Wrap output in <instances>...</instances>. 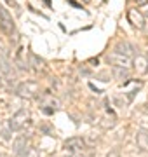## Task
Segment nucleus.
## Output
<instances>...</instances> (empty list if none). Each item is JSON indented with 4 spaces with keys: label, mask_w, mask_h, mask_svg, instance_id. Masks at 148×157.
Here are the masks:
<instances>
[{
    "label": "nucleus",
    "mask_w": 148,
    "mask_h": 157,
    "mask_svg": "<svg viewBox=\"0 0 148 157\" xmlns=\"http://www.w3.org/2000/svg\"><path fill=\"white\" fill-rule=\"evenodd\" d=\"M136 4H138V7L146 6V4H148V0H136Z\"/></svg>",
    "instance_id": "4468645a"
},
{
    "label": "nucleus",
    "mask_w": 148,
    "mask_h": 157,
    "mask_svg": "<svg viewBox=\"0 0 148 157\" xmlns=\"http://www.w3.org/2000/svg\"><path fill=\"white\" fill-rule=\"evenodd\" d=\"M12 148H14V152H16L17 155H21V154L24 155V152L28 150V138L23 135L17 136L16 140H14V143H12Z\"/></svg>",
    "instance_id": "1a4fd4ad"
},
{
    "label": "nucleus",
    "mask_w": 148,
    "mask_h": 157,
    "mask_svg": "<svg viewBox=\"0 0 148 157\" xmlns=\"http://www.w3.org/2000/svg\"><path fill=\"white\" fill-rule=\"evenodd\" d=\"M108 63H112V65L117 67V68H129L132 65V58L125 56V54H122V52L113 51V52L108 54Z\"/></svg>",
    "instance_id": "20e7f679"
},
{
    "label": "nucleus",
    "mask_w": 148,
    "mask_h": 157,
    "mask_svg": "<svg viewBox=\"0 0 148 157\" xmlns=\"http://www.w3.org/2000/svg\"><path fill=\"white\" fill-rule=\"evenodd\" d=\"M7 4H11V6H14V7H17V4L14 2V0H7Z\"/></svg>",
    "instance_id": "dca6fc26"
},
{
    "label": "nucleus",
    "mask_w": 148,
    "mask_h": 157,
    "mask_svg": "<svg viewBox=\"0 0 148 157\" xmlns=\"http://www.w3.org/2000/svg\"><path fill=\"white\" fill-rule=\"evenodd\" d=\"M143 16H145V19H148V11L145 12V14H143Z\"/></svg>",
    "instance_id": "6ab92c4d"
},
{
    "label": "nucleus",
    "mask_w": 148,
    "mask_h": 157,
    "mask_svg": "<svg viewBox=\"0 0 148 157\" xmlns=\"http://www.w3.org/2000/svg\"><path fill=\"white\" fill-rule=\"evenodd\" d=\"M86 147V141L82 140L80 136H72L68 140L65 141V150L68 152H82Z\"/></svg>",
    "instance_id": "0eeeda50"
},
{
    "label": "nucleus",
    "mask_w": 148,
    "mask_h": 157,
    "mask_svg": "<svg viewBox=\"0 0 148 157\" xmlns=\"http://www.w3.org/2000/svg\"><path fill=\"white\" fill-rule=\"evenodd\" d=\"M65 157H82V155H80V152H72L70 155H65Z\"/></svg>",
    "instance_id": "2eb2a0df"
},
{
    "label": "nucleus",
    "mask_w": 148,
    "mask_h": 157,
    "mask_svg": "<svg viewBox=\"0 0 148 157\" xmlns=\"http://www.w3.org/2000/svg\"><path fill=\"white\" fill-rule=\"evenodd\" d=\"M16 94L19 98H24V100H33L40 94V86L35 82V80H24V82H19L16 87Z\"/></svg>",
    "instance_id": "f257e3e1"
},
{
    "label": "nucleus",
    "mask_w": 148,
    "mask_h": 157,
    "mask_svg": "<svg viewBox=\"0 0 148 157\" xmlns=\"http://www.w3.org/2000/svg\"><path fill=\"white\" fill-rule=\"evenodd\" d=\"M108 157H119V155H117V154H115V152H112V154H110Z\"/></svg>",
    "instance_id": "a211bd4d"
},
{
    "label": "nucleus",
    "mask_w": 148,
    "mask_h": 157,
    "mask_svg": "<svg viewBox=\"0 0 148 157\" xmlns=\"http://www.w3.org/2000/svg\"><path fill=\"white\" fill-rule=\"evenodd\" d=\"M0 28H2V32L6 35H12L14 30H16L12 16L9 14V11H7L6 7H2V6H0Z\"/></svg>",
    "instance_id": "7ed1b4c3"
},
{
    "label": "nucleus",
    "mask_w": 148,
    "mask_h": 157,
    "mask_svg": "<svg viewBox=\"0 0 148 157\" xmlns=\"http://www.w3.org/2000/svg\"><path fill=\"white\" fill-rule=\"evenodd\" d=\"M132 65H134V70H136L138 75H145V73H148V58L146 56L138 54V56L132 59Z\"/></svg>",
    "instance_id": "6e6552de"
},
{
    "label": "nucleus",
    "mask_w": 148,
    "mask_h": 157,
    "mask_svg": "<svg viewBox=\"0 0 148 157\" xmlns=\"http://www.w3.org/2000/svg\"><path fill=\"white\" fill-rule=\"evenodd\" d=\"M136 143H138V148L139 150L148 152V131H138Z\"/></svg>",
    "instance_id": "9d476101"
},
{
    "label": "nucleus",
    "mask_w": 148,
    "mask_h": 157,
    "mask_svg": "<svg viewBox=\"0 0 148 157\" xmlns=\"http://www.w3.org/2000/svg\"><path fill=\"white\" fill-rule=\"evenodd\" d=\"M0 157H4V155H2V154H0Z\"/></svg>",
    "instance_id": "aec40b11"
},
{
    "label": "nucleus",
    "mask_w": 148,
    "mask_h": 157,
    "mask_svg": "<svg viewBox=\"0 0 148 157\" xmlns=\"http://www.w3.org/2000/svg\"><path fill=\"white\" fill-rule=\"evenodd\" d=\"M30 63L33 65L35 70H40V68L44 67V61H42V59H39V56H37V54H30Z\"/></svg>",
    "instance_id": "ddd939ff"
},
{
    "label": "nucleus",
    "mask_w": 148,
    "mask_h": 157,
    "mask_svg": "<svg viewBox=\"0 0 148 157\" xmlns=\"http://www.w3.org/2000/svg\"><path fill=\"white\" fill-rule=\"evenodd\" d=\"M86 2H89V0H86Z\"/></svg>",
    "instance_id": "412c9836"
},
{
    "label": "nucleus",
    "mask_w": 148,
    "mask_h": 157,
    "mask_svg": "<svg viewBox=\"0 0 148 157\" xmlns=\"http://www.w3.org/2000/svg\"><path fill=\"white\" fill-rule=\"evenodd\" d=\"M127 19H129V23H131L134 28L145 30L146 19H145V16H143V12H139L138 9H129V12H127Z\"/></svg>",
    "instance_id": "39448f33"
},
{
    "label": "nucleus",
    "mask_w": 148,
    "mask_h": 157,
    "mask_svg": "<svg viewBox=\"0 0 148 157\" xmlns=\"http://www.w3.org/2000/svg\"><path fill=\"white\" fill-rule=\"evenodd\" d=\"M115 51L117 52H122V54H125V56H129V58L132 56V47L129 42H119L117 47H115Z\"/></svg>",
    "instance_id": "9b49d317"
},
{
    "label": "nucleus",
    "mask_w": 148,
    "mask_h": 157,
    "mask_svg": "<svg viewBox=\"0 0 148 157\" xmlns=\"http://www.w3.org/2000/svg\"><path fill=\"white\" fill-rule=\"evenodd\" d=\"M2 84H4V77L0 75V87H2Z\"/></svg>",
    "instance_id": "f3484780"
},
{
    "label": "nucleus",
    "mask_w": 148,
    "mask_h": 157,
    "mask_svg": "<svg viewBox=\"0 0 148 157\" xmlns=\"http://www.w3.org/2000/svg\"><path fill=\"white\" fill-rule=\"evenodd\" d=\"M0 75L2 77H6V78H9V80H12L14 78V68H12V65H11V61L7 59V56L4 54V52H0Z\"/></svg>",
    "instance_id": "423d86ee"
},
{
    "label": "nucleus",
    "mask_w": 148,
    "mask_h": 157,
    "mask_svg": "<svg viewBox=\"0 0 148 157\" xmlns=\"http://www.w3.org/2000/svg\"><path fill=\"white\" fill-rule=\"evenodd\" d=\"M113 75L119 80H124V82H127V78H129V72H127V68H117L113 67Z\"/></svg>",
    "instance_id": "f8f14e48"
},
{
    "label": "nucleus",
    "mask_w": 148,
    "mask_h": 157,
    "mask_svg": "<svg viewBox=\"0 0 148 157\" xmlns=\"http://www.w3.org/2000/svg\"><path fill=\"white\" fill-rule=\"evenodd\" d=\"M28 119H30V113H28L26 108L17 110V112L9 119V129H11V131H23L24 126L28 124Z\"/></svg>",
    "instance_id": "f03ea898"
}]
</instances>
